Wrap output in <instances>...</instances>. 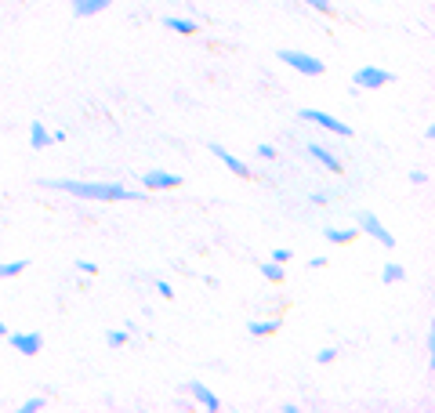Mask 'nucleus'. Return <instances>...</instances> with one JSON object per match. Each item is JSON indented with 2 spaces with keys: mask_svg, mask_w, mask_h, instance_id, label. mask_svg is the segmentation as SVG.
Returning <instances> with one entry per match:
<instances>
[{
  "mask_svg": "<svg viewBox=\"0 0 435 413\" xmlns=\"http://www.w3.org/2000/svg\"><path fill=\"white\" fill-rule=\"evenodd\" d=\"M40 185L47 188H62V193H69L77 200H98V203H120V200H142V193L135 188L120 185V181H73V178H44Z\"/></svg>",
  "mask_w": 435,
  "mask_h": 413,
  "instance_id": "nucleus-1",
  "label": "nucleus"
},
{
  "mask_svg": "<svg viewBox=\"0 0 435 413\" xmlns=\"http://www.w3.org/2000/svg\"><path fill=\"white\" fill-rule=\"evenodd\" d=\"M279 62L283 66H290V69H298V73H305V77H323V62L316 58V55H308V51H279Z\"/></svg>",
  "mask_w": 435,
  "mask_h": 413,
  "instance_id": "nucleus-2",
  "label": "nucleus"
},
{
  "mask_svg": "<svg viewBox=\"0 0 435 413\" xmlns=\"http://www.w3.org/2000/svg\"><path fill=\"white\" fill-rule=\"evenodd\" d=\"M395 80V73L392 69H381V66H363V69H356V77H352V84L359 87V91H378V87H388Z\"/></svg>",
  "mask_w": 435,
  "mask_h": 413,
  "instance_id": "nucleus-3",
  "label": "nucleus"
},
{
  "mask_svg": "<svg viewBox=\"0 0 435 413\" xmlns=\"http://www.w3.org/2000/svg\"><path fill=\"white\" fill-rule=\"evenodd\" d=\"M298 116H301V123H320L323 131H334V135H341V138H352V127L341 123V120L330 116V113H323V109H301Z\"/></svg>",
  "mask_w": 435,
  "mask_h": 413,
  "instance_id": "nucleus-4",
  "label": "nucleus"
},
{
  "mask_svg": "<svg viewBox=\"0 0 435 413\" xmlns=\"http://www.w3.org/2000/svg\"><path fill=\"white\" fill-rule=\"evenodd\" d=\"M11 348L18 356H40V348H44V337L37 330H22V334H8Z\"/></svg>",
  "mask_w": 435,
  "mask_h": 413,
  "instance_id": "nucleus-5",
  "label": "nucleus"
},
{
  "mask_svg": "<svg viewBox=\"0 0 435 413\" xmlns=\"http://www.w3.org/2000/svg\"><path fill=\"white\" fill-rule=\"evenodd\" d=\"M359 229H363L366 236H374L381 247H395V236L381 225V217H378V214H370V210H366V214H359Z\"/></svg>",
  "mask_w": 435,
  "mask_h": 413,
  "instance_id": "nucleus-6",
  "label": "nucleus"
},
{
  "mask_svg": "<svg viewBox=\"0 0 435 413\" xmlns=\"http://www.w3.org/2000/svg\"><path fill=\"white\" fill-rule=\"evenodd\" d=\"M185 178L181 174H171V171H145L142 174V185L149 188V193H157V188H178Z\"/></svg>",
  "mask_w": 435,
  "mask_h": 413,
  "instance_id": "nucleus-7",
  "label": "nucleus"
},
{
  "mask_svg": "<svg viewBox=\"0 0 435 413\" xmlns=\"http://www.w3.org/2000/svg\"><path fill=\"white\" fill-rule=\"evenodd\" d=\"M308 156H312L316 164H323L330 174H341V171H345V167H341V160H337V156H334L327 145H320V142H308Z\"/></svg>",
  "mask_w": 435,
  "mask_h": 413,
  "instance_id": "nucleus-8",
  "label": "nucleus"
},
{
  "mask_svg": "<svg viewBox=\"0 0 435 413\" xmlns=\"http://www.w3.org/2000/svg\"><path fill=\"white\" fill-rule=\"evenodd\" d=\"M185 388H189V395H193V399H196V402H200L207 413H218V406H222V402H218V395H214V392L203 385V380H189Z\"/></svg>",
  "mask_w": 435,
  "mask_h": 413,
  "instance_id": "nucleus-9",
  "label": "nucleus"
},
{
  "mask_svg": "<svg viewBox=\"0 0 435 413\" xmlns=\"http://www.w3.org/2000/svg\"><path fill=\"white\" fill-rule=\"evenodd\" d=\"M210 152H214V156H218V160H222V164H225V167H229L232 174H239V178H247V174H251V167H247V164L239 160V156H232V152H229L225 145H218V142H210Z\"/></svg>",
  "mask_w": 435,
  "mask_h": 413,
  "instance_id": "nucleus-10",
  "label": "nucleus"
},
{
  "mask_svg": "<svg viewBox=\"0 0 435 413\" xmlns=\"http://www.w3.org/2000/svg\"><path fill=\"white\" fill-rule=\"evenodd\" d=\"M109 4H113V0H73V15L87 18V15H98V11H106Z\"/></svg>",
  "mask_w": 435,
  "mask_h": 413,
  "instance_id": "nucleus-11",
  "label": "nucleus"
},
{
  "mask_svg": "<svg viewBox=\"0 0 435 413\" xmlns=\"http://www.w3.org/2000/svg\"><path fill=\"white\" fill-rule=\"evenodd\" d=\"M164 26L171 29V33H181V37H193L196 33V22L193 18H181V15H167Z\"/></svg>",
  "mask_w": 435,
  "mask_h": 413,
  "instance_id": "nucleus-12",
  "label": "nucleus"
},
{
  "mask_svg": "<svg viewBox=\"0 0 435 413\" xmlns=\"http://www.w3.org/2000/svg\"><path fill=\"white\" fill-rule=\"evenodd\" d=\"M29 145H33V149H47V145H51V131H47L40 120L29 123Z\"/></svg>",
  "mask_w": 435,
  "mask_h": 413,
  "instance_id": "nucleus-13",
  "label": "nucleus"
},
{
  "mask_svg": "<svg viewBox=\"0 0 435 413\" xmlns=\"http://www.w3.org/2000/svg\"><path fill=\"white\" fill-rule=\"evenodd\" d=\"M247 330H251V337H269L279 330V319H258V323H247Z\"/></svg>",
  "mask_w": 435,
  "mask_h": 413,
  "instance_id": "nucleus-14",
  "label": "nucleus"
},
{
  "mask_svg": "<svg viewBox=\"0 0 435 413\" xmlns=\"http://www.w3.org/2000/svg\"><path fill=\"white\" fill-rule=\"evenodd\" d=\"M323 239H330V243H349V239H356V229H323Z\"/></svg>",
  "mask_w": 435,
  "mask_h": 413,
  "instance_id": "nucleus-15",
  "label": "nucleus"
},
{
  "mask_svg": "<svg viewBox=\"0 0 435 413\" xmlns=\"http://www.w3.org/2000/svg\"><path fill=\"white\" fill-rule=\"evenodd\" d=\"M22 268H29L26 258H18V261H0V279H11V276H18Z\"/></svg>",
  "mask_w": 435,
  "mask_h": 413,
  "instance_id": "nucleus-16",
  "label": "nucleus"
},
{
  "mask_svg": "<svg viewBox=\"0 0 435 413\" xmlns=\"http://www.w3.org/2000/svg\"><path fill=\"white\" fill-rule=\"evenodd\" d=\"M402 276H407V268H402L399 261H388V265L381 268V279H385V283H399Z\"/></svg>",
  "mask_w": 435,
  "mask_h": 413,
  "instance_id": "nucleus-17",
  "label": "nucleus"
},
{
  "mask_svg": "<svg viewBox=\"0 0 435 413\" xmlns=\"http://www.w3.org/2000/svg\"><path fill=\"white\" fill-rule=\"evenodd\" d=\"M261 276L272 279V283H279V279H283V265H279V261H265L261 265Z\"/></svg>",
  "mask_w": 435,
  "mask_h": 413,
  "instance_id": "nucleus-18",
  "label": "nucleus"
},
{
  "mask_svg": "<svg viewBox=\"0 0 435 413\" xmlns=\"http://www.w3.org/2000/svg\"><path fill=\"white\" fill-rule=\"evenodd\" d=\"M37 409H44V395H33V399H26L18 406V413H37Z\"/></svg>",
  "mask_w": 435,
  "mask_h": 413,
  "instance_id": "nucleus-19",
  "label": "nucleus"
},
{
  "mask_svg": "<svg viewBox=\"0 0 435 413\" xmlns=\"http://www.w3.org/2000/svg\"><path fill=\"white\" fill-rule=\"evenodd\" d=\"M123 341H128V330H109V334H106V344H109V348H120Z\"/></svg>",
  "mask_w": 435,
  "mask_h": 413,
  "instance_id": "nucleus-20",
  "label": "nucleus"
},
{
  "mask_svg": "<svg viewBox=\"0 0 435 413\" xmlns=\"http://www.w3.org/2000/svg\"><path fill=\"white\" fill-rule=\"evenodd\" d=\"M301 4H308L312 11H320V15H330L334 8H330V0H301Z\"/></svg>",
  "mask_w": 435,
  "mask_h": 413,
  "instance_id": "nucleus-21",
  "label": "nucleus"
},
{
  "mask_svg": "<svg viewBox=\"0 0 435 413\" xmlns=\"http://www.w3.org/2000/svg\"><path fill=\"white\" fill-rule=\"evenodd\" d=\"M334 356H337L334 348H320V352H316V363H320V366H327V363H334Z\"/></svg>",
  "mask_w": 435,
  "mask_h": 413,
  "instance_id": "nucleus-22",
  "label": "nucleus"
},
{
  "mask_svg": "<svg viewBox=\"0 0 435 413\" xmlns=\"http://www.w3.org/2000/svg\"><path fill=\"white\" fill-rule=\"evenodd\" d=\"M258 156H261V160H276V145L261 142V145H258Z\"/></svg>",
  "mask_w": 435,
  "mask_h": 413,
  "instance_id": "nucleus-23",
  "label": "nucleus"
},
{
  "mask_svg": "<svg viewBox=\"0 0 435 413\" xmlns=\"http://www.w3.org/2000/svg\"><path fill=\"white\" fill-rule=\"evenodd\" d=\"M73 268H80V272H87V276H95V272H98V265H95V261H84V258H80Z\"/></svg>",
  "mask_w": 435,
  "mask_h": 413,
  "instance_id": "nucleus-24",
  "label": "nucleus"
},
{
  "mask_svg": "<svg viewBox=\"0 0 435 413\" xmlns=\"http://www.w3.org/2000/svg\"><path fill=\"white\" fill-rule=\"evenodd\" d=\"M272 261H279V265H287V261H290V250H287V247H279V250L272 254Z\"/></svg>",
  "mask_w": 435,
  "mask_h": 413,
  "instance_id": "nucleus-25",
  "label": "nucleus"
},
{
  "mask_svg": "<svg viewBox=\"0 0 435 413\" xmlns=\"http://www.w3.org/2000/svg\"><path fill=\"white\" fill-rule=\"evenodd\" d=\"M308 200H312V203H330V193H312Z\"/></svg>",
  "mask_w": 435,
  "mask_h": 413,
  "instance_id": "nucleus-26",
  "label": "nucleus"
},
{
  "mask_svg": "<svg viewBox=\"0 0 435 413\" xmlns=\"http://www.w3.org/2000/svg\"><path fill=\"white\" fill-rule=\"evenodd\" d=\"M410 181L421 185V181H428V174H424V171H410Z\"/></svg>",
  "mask_w": 435,
  "mask_h": 413,
  "instance_id": "nucleus-27",
  "label": "nucleus"
},
{
  "mask_svg": "<svg viewBox=\"0 0 435 413\" xmlns=\"http://www.w3.org/2000/svg\"><path fill=\"white\" fill-rule=\"evenodd\" d=\"M327 265V258H320V254H316V258H308V268H323Z\"/></svg>",
  "mask_w": 435,
  "mask_h": 413,
  "instance_id": "nucleus-28",
  "label": "nucleus"
},
{
  "mask_svg": "<svg viewBox=\"0 0 435 413\" xmlns=\"http://www.w3.org/2000/svg\"><path fill=\"white\" fill-rule=\"evenodd\" d=\"M157 287H160V294H164V298H174V290H171V283H164V279H160V283H157Z\"/></svg>",
  "mask_w": 435,
  "mask_h": 413,
  "instance_id": "nucleus-29",
  "label": "nucleus"
},
{
  "mask_svg": "<svg viewBox=\"0 0 435 413\" xmlns=\"http://www.w3.org/2000/svg\"><path fill=\"white\" fill-rule=\"evenodd\" d=\"M0 337H8V327L4 323H0Z\"/></svg>",
  "mask_w": 435,
  "mask_h": 413,
  "instance_id": "nucleus-30",
  "label": "nucleus"
}]
</instances>
